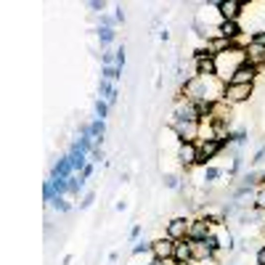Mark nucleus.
Masks as SVG:
<instances>
[{
	"label": "nucleus",
	"mask_w": 265,
	"mask_h": 265,
	"mask_svg": "<svg viewBox=\"0 0 265 265\" xmlns=\"http://www.w3.org/2000/svg\"><path fill=\"white\" fill-rule=\"evenodd\" d=\"M217 13H220L223 21H239L241 13H244V3L241 0H217Z\"/></svg>",
	"instance_id": "obj_5"
},
{
	"label": "nucleus",
	"mask_w": 265,
	"mask_h": 265,
	"mask_svg": "<svg viewBox=\"0 0 265 265\" xmlns=\"http://www.w3.org/2000/svg\"><path fill=\"white\" fill-rule=\"evenodd\" d=\"M183 265H194V263H183Z\"/></svg>",
	"instance_id": "obj_44"
},
{
	"label": "nucleus",
	"mask_w": 265,
	"mask_h": 265,
	"mask_svg": "<svg viewBox=\"0 0 265 265\" xmlns=\"http://www.w3.org/2000/svg\"><path fill=\"white\" fill-rule=\"evenodd\" d=\"M90 135H93V143L101 146V141H104V135H106V122L104 120H93L90 122Z\"/></svg>",
	"instance_id": "obj_17"
},
{
	"label": "nucleus",
	"mask_w": 265,
	"mask_h": 265,
	"mask_svg": "<svg viewBox=\"0 0 265 265\" xmlns=\"http://www.w3.org/2000/svg\"><path fill=\"white\" fill-rule=\"evenodd\" d=\"M101 64L104 66H117V51H104L101 53Z\"/></svg>",
	"instance_id": "obj_28"
},
{
	"label": "nucleus",
	"mask_w": 265,
	"mask_h": 265,
	"mask_svg": "<svg viewBox=\"0 0 265 265\" xmlns=\"http://www.w3.org/2000/svg\"><path fill=\"white\" fill-rule=\"evenodd\" d=\"M43 197H45V201H53V199H56V191H53V183H51V181H45V186H43Z\"/></svg>",
	"instance_id": "obj_31"
},
{
	"label": "nucleus",
	"mask_w": 265,
	"mask_h": 265,
	"mask_svg": "<svg viewBox=\"0 0 265 265\" xmlns=\"http://www.w3.org/2000/svg\"><path fill=\"white\" fill-rule=\"evenodd\" d=\"M252 207H255V209H260V212H265V189H257V191H255Z\"/></svg>",
	"instance_id": "obj_24"
},
{
	"label": "nucleus",
	"mask_w": 265,
	"mask_h": 265,
	"mask_svg": "<svg viewBox=\"0 0 265 265\" xmlns=\"http://www.w3.org/2000/svg\"><path fill=\"white\" fill-rule=\"evenodd\" d=\"M88 8H90V11H96V13H104L106 3H104V0H90V3H88Z\"/></svg>",
	"instance_id": "obj_33"
},
{
	"label": "nucleus",
	"mask_w": 265,
	"mask_h": 265,
	"mask_svg": "<svg viewBox=\"0 0 265 265\" xmlns=\"http://www.w3.org/2000/svg\"><path fill=\"white\" fill-rule=\"evenodd\" d=\"M231 143L244 146V143H247V130H236V132H231Z\"/></svg>",
	"instance_id": "obj_30"
},
{
	"label": "nucleus",
	"mask_w": 265,
	"mask_h": 265,
	"mask_svg": "<svg viewBox=\"0 0 265 265\" xmlns=\"http://www.w3.org/2000/svg\"><path fill=\"white\" fill-rule=\"evenodd\" d=\"M138 236H141V225H132V231H130V241H138Z\"/></svg>",
	"instance_id": "obj_40"
},
{
	"label": "nucleus",
	"mask_w": 265,
	"mask_h": 265,
	"mask_svg": "<svg viewBox=\"0 0 265 265\" xmlns=\"http://www.w3.org/2000/svg\"><path fill=\"white\" fill-rule=\"evenodd\" d=\"M231 265H241V263H231Z\"/></svg>",
	"instance_id": "obj_43"
},
{
	"label": "nucleus",
	"mask_w": 265,
	"mask_h": 265,
	"mask_svg": "<svg viewBox=\"0 0 265 265\" xmlns=\"http://www.w3.org/2000/svg\"><path fill=\"white\" fill-rule=\"evenodd\" d=\"M173 120H186V122H199V114H197V106H194V101L189 98H178V104L173 109Z\"/></svg>",
	"instance_id": "obj_9"
},
{
	"label": "nucleus",
	"mask_w": 265,
	"mask_h": 265,
	"mask_svg": "<svg viewBox=\"0 0 265 265\" xmlns=\"http://www.w3.org/2000/svg\"><path fill=\"white\" fill-rule=\"evenodd\" d=\"M228 143H231V141H220V138H212V141H201V143H197V146H199L197 167H207L209 162H212V159H215L217 154H220Z\"/></svg>",
	"instance_id": "obj_3"
},
{
	"label": "nucleus",
	"mask_w": 265,
	"mask_h": 265,
	"mask_svg": "<svg viewBox=\"0 0 265 265\" xmlns=\"http://www.w3.org/2000/svg\"><path fill=\"white\" fill-rule=\"evenodd\" d=\"M247 61L263 69V64H265V48H263V45H257V43L249 45V48H247Z\"/></svg>",
	"instance_id": "obj_15"
},
{
	"label": "nucleus",
	"mask_w": 265,
	"mask_h": 265,
	"mask_svg": "<svg viewBox=\"0 0 265 265\" xmlns=\"http://www.w3.org/2000/svg\"><path fill=\"white\" fill-rule=\"evenodd\" d=\"M173 260L178 265L183 263H194V241L183 239V241H175V252H173Z\"/></svg>",
	"instance_id": "obj_12"
},
{
	"label": "nucleus",
	"mask_w": 265,
	"mask_h": 265,
	"mask_svg": "<svg viewBox=\"0 0 265 265\" xmlns=\"http://www.w3.org/2000/svg\"><path fill=\"white\" fill-rule=\"evenodd\" d=\"M255 263H257V265H265V244L257 247V252H255Z\"/></svg>",
	"instance_id": "obj_34"
},
{
	"label": "nucleus",
	"mask_w": 265,
	"mask_h": 265,
	"mask_svg": "<svg viewBox=\"0 0 265 265\" xmlns=\"http://www.w3.org/2000/svg\"><path fill=\"white\" fill-rule=\"evenodd\" d=\"M162 181H165V186H167V189H186V183H183V178L181 175H178V173H165V175H162Z\"/></svg>",
	"instance_id": "obj_21"
},
{
	"label": "nucleus",
	"mask_w": 265,
	"mask_h": 265,
	"mask_svg": "<svg viewBox=\"0 0 265 265\" xmlns=\"http://www.w3.org/2000/svg\"><path fill=\"white\" fill-rule=\"evenodd\" d=\"M189 225H191L189 217H173V220L167 223V228H165V236L173 239V241L189 239Z\"/></svg>",
	"instance_id": "obj_8"
},
{
	"label": "nucleus",
	"mask_w": 265,
	"mask_h": 265,
	"mask_svg": "<svg viewBox=\"0 0 265 265\" xmlns=\"http://www.w3.org/2000/svg\"><path fill=\"white\" fill-rule=\"evenodd\" d=\"M51 207L56 209V212H61V215H64V212H69V209H72V204H69V199H66V197H56V199L51 201Z\"/></svg>",
	"instance_id": "obj_23"
},
{
	"label": "nucleus",
	"mask_w": 265,
	"mask_h": 265,
	"mask_svg": "<svg viewBox=\"0 0 265 265\" xmlns=\"http://www.w3.org/2000/svg\"><path fill=\"white\" fill-rule=\"evenodd\" d=\"M175 159H178V165H181L183 170L197 167L199 146H197V143H178V149H175Z\"/></svg>",
	"instance_id": "obj_4"
},
{
	"label": "nucleus",
	"mask_w": 265,
	"mask_h": 265,
	"mask_svg": "<svg viewBox=\"0 0 265 265\" xmlns=\"http://www.w3.org/2000/svg\"><path fill=\"white\" fill-rule=\"evenodd\" d=\"M93 201H96V191H88V194H85V197H82L80 207H82V209H88V207L93 204Z\"/></svg>",
	"instance_id": "obj_32"
},
{
	"label": "nucleus",
	"mask_w": 265,
	"mask_h": 265,
	"mask_svg": "<svg viewBox=\"0 0 265 265\" xmlns=\"http://www.w3.org/2000/svg\"><path fill=\"white\" fill-rule=\"evenodd\" d=\"M247 61V51L244 48H231V51H223L215 56V77L220 82L228 85L231 77L236 74V69Z\"/></svg>",
	"instance_id": "obj_2"
},
{
	"label": "nucleus",
	"mask_w": 265,
	"mask_h": 265,
	"mask_svg": "<svg viewBox=\"0 0 265 265\" xmlns=\"http://www.w3.org/2000/svg\"><path fill=\"white\" fill-rule=\"evenodd\" d=\"M117 21H114V16H109V13H101V27H114Z\"/></svg>",
	"instance_id": "obj_36"
},
{
	"label": "nucleus",
	"mask_w": 265,
	"mask_h": 265,
	"mask_svg": "<svg viewBox=\"0 0 265 265\" xmlns=\"http://www.w3.org/2000/svg\"><path fill=\"white\" fill-rule=\"evenodd\" d=\"M90 159H93V162H101V159H104V154H101V146H96V149L90 151Z\"/></svg>",
	"instance_id": "obj_38"
},
{
	"label": "nucleus",
	"mask_w": 265,
	"mask_h": 265,
	"mask_svg": "<svg viewBox=\"0 0 265 265\" xmlns=\"http://www.w3.org/2000/svg\"><path fill=\"white\" fill-rule=\"evenodd\" d=\"M223 175H225V170H220V167H212V165L201 167V181L204 183H215L217 178H223Z\"/></svg>",
	"instance_id": "obj_20"
},
{
	"label": "nucleus",
	"mask_w": 265,
	"mask_h": 265,
	"mask_svg": "<svg viewBox=\"0 0 265 265\" xmlns=\"http://www.w3.org/2000/svg\"><path fill=\"white\" fill-rule=\"evenodd\" d=\"M255 37V43L257 45H263V48H265V32H260V35H252Z\"/></svg>",
	"instance_id": "obj_41"
},
{
	"label": "nucleus",
	"mask_w": 265,
	"mask_h": 265,
	"mask_svg": "<svg viewBox=\"0 0 265 265\" xmlns=\"http://www.w3.org/2000/svg\"><path fill=\"white\" fill-rule=\"evenodd\" d=\"M209 233H212V225H209L204 217H197L189 225V241H204Z\"/></svg>",
	"instance_id": "obj_11"
},
{
	"label": "nucleus",
	"mask_w": 265,
	"mask_h": 265,
	"mask_svg": "<svg viewBox=\"0 0 265 265\" xmlns=\"http://www.w3.org/2000/svg\"><path fill=\"white\" fill-rule=\"evenodd\" d=\"M125 61H128V56H125V45H120V48H117V66H125Z\"/></svg>",
	"instance_id": "obj_35"
},
{
	"label": "nucleus",
	"mask_w": 265,
	"mask_h": 265,
	"mask_svg": "<svg viewBox=\"0 0 265 265\" xmlns=\"http://www.w3.org/2000/svg\"><path fill=\"white\" fill-rule=\"evenodd\" d=\"M114 11H117V13H114V21H117V24H125V11H122V5H117Z\"/></svg>",
	"instance_id": "obj_37"
},
{
	"label": "nucleus",
	"mask_w": 265,
	"mask_h": 265,
	"mask_svg": "<svg viewBox=\"0 0 265 265\" xmlns=\"http://www.w3.org/2000/svg\"><path fill=\"white\" fill-rule=\"evenodd\" d=\"M263 165H265V143L255 151V157H252V167H255V170H260Z\"/></svg>",
	"instance_id": "obj_27"
},
{
	"label": "nucleus",
	"mask_w": 265,
	"mask_h": 265,
	"mask_svg": "<svg viewBox=\"0 0 265 265\" xmlns=\"http://www.w3.org/2000/svg\"><path fill=\"white\" fill-rule=\"evenodd\" d=\"M98 93H101V98H104L109 106H114L117 104V96H120V93H117V85L109 82V80H101L98 82Z\"/></svg>",
	"instance_id": "obj_14"
},
{
	"label": "nucleus",
	"mask_w": 265,
	"mask_h": 265,
	"mask_svg": "<svg viewBox=\"0 0 265 265\" xmlns=\"http://www.w3.org/2000/svg\"><path fill=\"white\" fill-rule=\"evenodd\" d=\"M181 93L189 101H209V104H217L225 96V82H220L217 77H191L181 88Z\"/></svg>",
	"instance_id": "obj_1"
},
{
	"label": "nucleus",
	"mask_w": 265,
	"mask_h": 265,
	"mask_svg": "<svg viewBox=\"0 0 265 265\" xmlns=\"http://www.w3.org/2000/svg\"><path fill=\"white\" fill-rule=\"evenodd\" d=\"M241 165H244V157L236 151L233 154V162H231V170H228V178H233V175H239V170H241Z\"/></svg>",
	"instance_id": "obj_26"
},
{
	"label": "nucleus",
	"mask_w": 265,
	"mask_h": 265,
	"mask_svg": "<svg viewBox=\"0 0 265 265\" xmlns=\"http://www.w3.org/2000/svg\"><path fill=\"white\" fill-rule=\"evenodd\" d=\"M120 77H122V69H120V66H101V80L117 82Z\"/></svg>",
	"instance_id": "obj_22"
},
{
	"label": "nucleus",
	"mask_w": 265,
	"mask_h": 265,
	"mask_svg": "<svg viewBox=\"0 0 265 265\" xmlns=\"http://www.w3.org/2000/svg\"><path fill=\"white\" fill-rule=\"evenodd\" d=\"M197 260H204V263L207 260H215V255L207 249L204 241H194V263H197Z\"/></svg>",
	"instance_id": "obj_18"
},
{
	"label": "nucleus",
	"mask_w": 265,
	"mask_h": 265,
	"mask_svg": "<svg viewBox=\"0 0 265 265\" xmlns=\"http://www.w3.org/2000/svg\"><path fill=\"white\" fill-rule=\"evenodd\" d=\"M106 117H109V104L104 98H98L96 101V120H104L106 122Z\"/></svg>",
	"instance_id": "obj_25"
},
{
	"label": "nucleus",
	"mask_w": 265,
	"mask_h": 265,
	"mask_svg": "<svg viewBox=\"0 0 265 265\" xmlns=\"http://www.w3.org/2000/svg\"><path fill=\"white\" fill-rule=\"evenodd\" d=\"M175 252V241L162 236V239H154L151 241V257H159V260H170Z\"/></svg>",
	"instance_id": "obj_10"
},
{
	"label": "nucleus",
	"mask_w": 265,
	"mask_h": 265,
	"mask_svg": "<svg viewBox=\"0 0 265 265\" xmlns=\"http://www.w3.org/2000/svg\"><path fill=\"white\" fill-rule=\"evenodd\" d=\"M217 32H220V37H225V40H231L236 45V40L244 35V29H241V21H220V24H217Z\"/></svg>",
	"instance_id": "obj_13"
},
{
	"label": "nucleus",
	"mask_w": 265,
	"mask_h": 265,
	"mask_svg": "<svg viewBox=\"0 0 265 265\" xmlns=\"http://www.w3.org/2000/svg\"><path fill=\"white\" fill-rule=\"evenodd\" d=\"M149 265H167V260H159V257H151Z\"/></svg>",
	"instance_id": "obj_42"
},
{
	"label": "nucleus",
	"mask_w": 265,
	"mask_h": 265,
	"mask_svg": "<svg viewBox=\"0 0 265 265\" xmlns=\"http://www.w3.org/2000/svg\"><path fill=\"white\" fill-rule=\"evenodd\" d=\"M93 175V165H90V162H88V165H85V170H82V173H80V178H82V181H88V178Z\"/></svg>",
	"instance_id": "obj_39"
},
{
	"label": "nucleus",
	"mask_w": 265,
	"mask_h": 265,
	"mask_svg": "<svg viewBox=\"0 0 265 265\" xmlns=\"http://www.w3.org/2000/svg\"><path fill=\"white\" fill-rule=\"evenodd\" d=\"M257 74H260V66H255V64H249V61H244V64L236 69V74L231 77L228 85H255Z\"/></svg>",
	"instance_id": "obj_7"
},
{
	"label": "nucleus",
	"mask_w": 265,
	"mask_h": 265,
	"mask_svg": "<svg viewBox=\"0 0 265 265\" xmlns=\"http://www.w3.org/2000/svg\"><path fill=\"white\" fill-rule=\"evenodd\" d=\"M114 37H117L114 27H98V43H101V48H104V51L114 43Z\"/></svg>",
	"instance_id": "obj_19"
},
{
	"label": "nucleus",
	"mask_w": 265,
	"mask_h": 265,
	"mask_svg": "<svg viewBox=\"0 0 265 265\" xmlns=\"http://www.w3.org/2000/svg\"><path fill=\"white\" fill-rule=\"evenodd\" d=\"M132 255H151V241H138L132 247Z\"/></svg>",
	"instance_id": "obj_29"
},
{
	"label": "nucleus",
	"mask_w": 265,
	"mask_h": 265,
	"mask_svg": "<svg viewBox=\"0 0 265 265\" xmlns=\"http://www.w3.org/2000/svg\"><path fill=\"white\" fill-rule=\"evenodd\" d=\"M72 159H69V154L66 157H61L59 162H56V167H53V173H51V178H72Z\"/></svg>",
	"instance_id": "obj_16"
},
{
	"label": "nucleus",
	"mask_w": 265,
	"mask_h": 265,
	"mask_svg": "<svg viewBox=\"0 0 265 265\" xmlns=\"http://www.w3.org/2000/svg\"><path fill=\"white\" fill-rule=\"evenodd\" d=\"M252 90H255V85H225L223 101H228L231 106L244 104V101H249V96H252Z\"/></svg>",
	"instance_id": "obj_6"
}]
</instances>
